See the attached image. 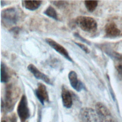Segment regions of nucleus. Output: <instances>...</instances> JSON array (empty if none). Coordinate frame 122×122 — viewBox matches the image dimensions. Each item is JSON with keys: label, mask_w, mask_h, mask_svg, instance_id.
Listing matches in <instances>:
<instances>
[{"label": "nucleus", "mask_w": 122, "mask_h": 122, "mask_svg": "<svg viewBox=\"0 0 122 122\" xmlns=\"http://www.w3.org/2000/svg\"><path fill=\"white\" fill-rule=\"evenodd\" d=\"M20 93V88L16 86L10 84L5 88V100L1 101V108H5L7 111H10L14 107Z\"/></svg>", "instance_id": "nucleus-1"}, {"label": "nucleus", "mask_w": 122, "mask_h": 122, "mask_svg": "<svg viewBox=\"0 0 122 122\" xmlns=\"http://www.w3.org/2000/svg\"><path fill=\"white\" fill-rule=\"evenodd\" d=\"M76 22L78 26L84 31L92 33L97 30V22L92 17L85 16H79L76 19Z\"/></svg>", "instance_id": "nucleus-2"}, {"label": "nucleus", "mask_w": 122, "mask_h": 122, "mask_svg": "<svg viewBox=\"0 0 122 122\" xmlns=\"http://www.w3.org/2000/svg\"><path fill=\"white\" fill-rule=\"evenodd\" d=\"M95 111L100 122H117L109 110L101 102L95 104Z\"/></svg>", "instance_id": "nucleus-3"}, {"label": "nucleus", "mask_w": 122, "mask_h": 122, "mask_svg": "<svg viewBox=\"0 0 122 122\" xmlns=\"http://www.w3.org/2000/svg\"><path fill=\"white\" fill-rule=\"evenodd\" d=\"M17 112L21 122H25L30 117V111L27 99L25 95H22L18 103Z\"/></svg>", "instance_id": "nucleus-4"}, {"label": "nucleus", "mask_w": 122, "mask_h": 122, "mask_svg": "<svg viewBox=\"0 0 122 122\" xmlns=\"http://www.w3.org/2000/svg\"><path fill=\"white\" fill-rule=\"evenodd\" d=\"M2 21L5 24L12 25L16 23L18 20V14L14 8H9L2 10Z\"/></svg>", "instance_id": "nucleus-5"}, {"label": "nucleus", "mask_w": 122, "mask_h": 122, "mask_svg": "<svg viewBox=\"0 0 122 122\" xmlns=\"http://www.w3.org/2000/svg\"><path fill=\"white\" fill-rule=\"evenodd\" d=\"M79 117L83 122H99L98 120H99L96 111L90 108H81Z\"/></svg>", "instance_id": "nucleus-6"}, {"label": "nucleus", "mask_w": 122, "mask_h": 122, "mask_svg": "<svg viewBox=\"0 0 122 122\" xmlns=\"http://www.w3.org/2000/svg\"><path fill=\"white\" fill-rule=\"evenodd\" d=\"M45 41L52 49L61 55L64 58H66L67 60L71 62H73V60L69 55L68 52L62 45H60L51 38H46L45 39Z\"/></svg>", "instance_id": "nucleus-7"}, {"label": "nucleus", "mask_w": 122, "mask_h": 122, "mask_svg": "<svg viewBox=\"0 0 122 122\" xmlns=\"http://www.w3.org/2000/svg\"><path fill=\"white\" fill-rule=\"evenodd\" d=\"M35 93L37 98L42 104L44 105L45 102L49 101L46 87L43 84L41 83H38L37 88L35 91Z\"/></svg>", "instance_id": "nucleus-8"}, {"label": "nucleus", "mask_w": 122, "mask_h": 122, "mask_svg": "<svg viewBox=\"0 0 122 122\" xmlns=\"http://www.w3.org/2000/svg\"><path fill=\"white\" fill-rule=\"evenodd\" d=\"M68 78L71 86L75 90L79 92L83 89V83L78 79L77 74L74 71H71L69 73Z\"/></svg>", "instance_id": "nucleus-9"}, {"label": "nucleus", "mask_w": 122, "mask_h": 122, "mask_svg": "<svg viewBox=\"0 0 122 122\" xmlns=\"http://www.w3.org/2000/svg\"><path fill=\"white\" fill-rule=\"evenodd\" d=\"M28 70L34 75V76L38 80H41L48 84H51L50 79L49 77L40 71L38 68L33 64H30L27 67Z\"/></svg>", "instance_id": "nucleus-10"}, {"label": "nucleus", "mask_w": 122, "mask_h": 122, "mask_svg": "<svg viewBox=\"0 0 122 122\" xmlns=\"http://www.w3.org/2000/svg\"><path fill=\"white\" fill-rule=\"evenodd\" d=\"M111 56L114 61V64L116 70L118 72L120 79H122V54L112 52L110 53Z\"/></svg>", "instance_id": "nucleus-11"}, {"label": "nucleus", "mask_w": 122, "mask_h": 122, "mask_svg": "<svg viewBox=\"0 0 122 122\" xmlns=\"http://www.w3.org/2000/svg\"><path fill=\"white\" fill-rule=\"evenodd\" d=\"M105 32L106 36L108 37H116L120 34V30L117 28L115 23L113 22L106 24L105 26Z\"/></svg>", "instance_id": "nucleus-12"}, {"label": "nucleus", "mask_w": 122, "mask_h": 122, "mask_svg": "<svg viewBox=\"0 0 122 122\" xmlns=\"http://www.w3.org/2000/svg\"><path fill=\"white\" fill-rule=\"evenodd\" d=\"M61 96L63 106L67 108H70L72 105V98L70 92L65 87H62Z\"/></svg>", "instance_id": "nucleus-13"}, {"label": "nucleus", "mask_w": 122, "mask_h": 122, "mask_svg": "<svg viewBox=\"0 0 122 122\" xmlns=\"http://www.w3.org/2000/svg\"><path fill=\"white\" fill-rule=\"evenodd\" d=\"M22 5L25 9L30 10H35L38 9L42 2L41 0H22Z\"/></svg>", "instance_id": "nucleus-14"}, {"label": "nucleus", "mask_w": 122, "mask_h": 122, "mask_svg": "<svg viewBox=\"0 0 122 122\" xmlns=\"http://www.w3.org/2000/svg\"><path fill=\"white\" fill-rule=\"evenodd\" d=\"M10 79V76L7 71L6 67L5 65L2 62H1L0 66V80L1 82L3 83L7 82Z\"/></svg>", "instance_id": "nucleus-15"}, {"label": "nucleus", "mask_w": 122, "mask_h": 122, "mask_svg": "<svg viewBox=\"0 0 122 122\" xmlns=\"http://www.w3.org/2000/svg\"><path fill=\"white\" fill-rule=\"evenodd\" d=\"M43 13L46 16L52 18L55 20H58L57 14L55 9L51 6H49L43 12Z\"/></svg>", "instance_id": "nucleus-16"}, {"label": "nucleus", "mask_w": 122, "mask_h": 122, "mask_svg": "<svg viewBox=\"0 0 122 122\" xmlns=\"http://www.w3.org/2000/svg\"><path fill=\"white\" fill-rule=\"evenodd\" d=\"M98 1L97 0H85L84 1L85 6L90 12H92L96 8Z\"/></svg>", "instance_id": "nucleus-17"}, {"label": "nucleus", "mask_w": 122, "mask_h": 122, "mask_svg": "<svg viewBox=\"0 0 122 122\" xmlns=\"http://www.w3.org/2000/svg\"><path fill=\"white\" fill-rule=\"evenodd\" d=\"M74 43L77 45V46L78 47H79L82 51H83L85 53H90V50L84 44H82L81 43H79V42H74Z\"/></svg>", "instance_id": "nucleus-18"}, {"label": "nucleus", "mask_w": 122, "mask_h": 122, "mask_svg": "<svg viewBox=\"0 0 122 122\" xmlns=\"http://www.w3.org/2000/svg\"><path fill=\"white\" fill-rule=\"evenodd\" d=\"M74 36L75 37H76V38H78V39L80 40H81V41H83V42H85V43H87V44H89V45L90 44V42H89L88 41L86 40L85 39H84V38H83V37H81V35H80L79 34H78V33L75 32V33H74Z\"/></svg>", "instance_id": "nucleus-19"}, {"label": "nucleus", "mask_w": 122, "mask_h": 122, "mask_svg": "<svg viewBox=\"0 0 122 122\" xmlns=\"http://www.w3.org/2000/svg\"><path fill=\"white\" fill-rule=\"evenodd\" d=\"M1 122H7L5 120H2Z\"/></svg>", "instance_id": "nucleus-20"}]
</instances>
